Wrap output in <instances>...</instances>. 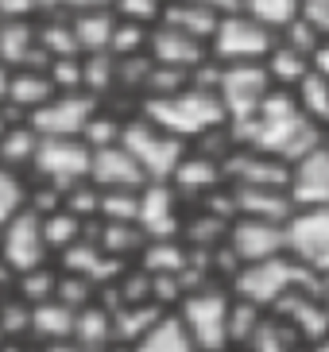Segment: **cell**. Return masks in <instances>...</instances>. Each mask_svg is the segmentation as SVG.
<instances>
[{"mask_svg":"<svg viewBox=\"0 0 329 352\" xmlns=\"http://www.w3.org/2000/svg\"><path fill=\"white\" fill-rule=\"evenodd\" d=\"M279 35L271 28H264L259 20H252L248 12H233L221 16L209 39V58L217 66H264L268 54L275 51Z\"/></svg>","mask_w":329,"mask_h":352,"instance_id":"cell-3","label":"cell"},{"mask_svg":"<svg viewBox=\"0 0 329 352\" xmlns=\"http://www.w3.org/2000/svg\"><path fill=\"white\" fill-rule=\"evenodd\" d=\"M109 352H136V349H132V344H113Z\"/></svg>","mask_w":329,"mask_h":352,"instance_id":"cell-48","label":"cell"},{"mask_svg":"<svg viewBox=\"0 0 329 352\" xmlns=\"http://www.w3.org/2000/svg\"><path fill=\"white\" fill-rule=\"evenodd\" d=\"M136 228L144 240H175L182 232V209H178V190L171 182H147L140 190V213Z\"/></svg>","mask_w":329,"mask_h":352,"instance_id":"cell-12","label":"cell"},{"mask_svg":"<svg viewBox=\"0 0 329 352\" xmlns=\"http://www.w3.org/2000/svg\"><path fill=\"white\" fill-rule=\"evenodd\" d=\"M120 144L132 151L136 163L144 166L147 182H171V175L178 170V163L186 159V147H190L182 140H175V135H167L163 128H155L147 116L124 120Z\"/></svg>","mask_w":329,"mask_h":352,"instance_id":"cell-4","label":"cell"},{"mask_svg":"<svg viewBox=\"0 0 329 352\" xmlns=\"http://www.w3.org/2000/svg\"><path fill=\"white\" fill-rule=\"evenodd\" d=\"M140 116H147L155 128H163L167 135H175L182 144L206 140V135L229 128L217 94L213 89H198V85H186V89L167 94V97H144L140 101Z\"/></svg>","mask_w":329,"mask_h":352,"instance_id":"cell-1","label":"cell"},{"mask_svg":"<svg viewBox=\"0 0 329 352\" xmlns=\"http://www.w3.org/2000/svg\"><path fill=\"white\" fill-rule=\"evenodd\" d=\"M271 94V78L264 66H221L217 101L225 109L229 128H244L259 116V104Z\"/></svg>","mask_w":329,"mask_h":352,"instance_id":"cell-6","label":"cell"},{"mask_svg":"<svg viewBox=\"0 0 329 352\" xmlns=\"http://www.w3.org/2000/svg\"><path fill=\"white\" fill-rule=\"evenodd\" d=\"M89 182L97 190H144L147 175L124 144L97 147L89 155Z\"/></svg>","mask_w":329,"mask_h":352,"instance_id":"cell-14","label":"cell"},{"mask_svg":"<svg viewBox=\"0 0 329 352\" xmlns=\"http://www.w3.org/2000/svg\"><path fill=\"white\" fill-rule=\"evenodd\" d=\"M171 186L182 194H217L225 186V159L206 155V151H186V159L178 163V170L171 175Z\"/></svg>","mask_w":329,"mask_h":352,"instance_id":"cell-16","label":"cell"},{"mask_svg":"<svg viewBox=\"0 0 329 352\" xmlns=\"http://www.w3.org/2000/svg\"><path fill=\"white\" fill-rule=\"evenodd\" d=\"M295 101H299L302 116L314 120V124L326 132V128H329V82H326V78H318V74L310 70L306 78L299 82V89H295Z\"/></svg>","mask_w":329,"mask_h":352,"instance_id":"cell-29","label":"cell"},{"mask_svg":"<svg viewBox=\"0 0 329 352\" xmlns=\"http://www.w3.org/2000/svg\"><path fill=\"white\" fill-rule=\"evenodd\" d=\"M229 190H233L237 217H256V221L287 225V221L299 213L290 190H279V186H229Z\"/></svg>","mask_w":329,"mask_h":352,"instance_id":"cell-15","label":"cell"},{"mask_svg":"<svg viewBox=\"0 0 329 352\" xmlns=\"http://www.w3.org/2000/svg\"><path fill=\"white\" fill-rule=\"evenodd\" d=\"M35 151H39V132L28 124V120H20V124H12L8 132L0 135V166L4 170H28L31 163H35Z\"/></svg>","mask_w":329,"mask_h":352,"instance_id":"cell-24","label":"cell"},{"mask_svg":"<svg viewBox=\"0 0 329 352\" xmlns=\"http://www.w3.org/2000/svg\"><path fill=\"white\" fill-rule=\"evenodd\" d=\"M120 132H124L120 116L97 109V113L89 116V124L82 128V144L89 147V151H97V147H113V144H120Z\"/></svg>","mask_w":329,"mask_h":352,"instance_id":"cell-34","label":"cell"},{"mask_svg":"<svg viewBox=\"0 0 329 352\" xmlns=\"http://www.w3.org/2000/svg\"><path fill=\"white\" fill-rule=\"evenodd\" d=\"M0 341H4V337H0Z\"/></svg>","mask_w":329,"mask_h":352,"instance_id":"cell-49","label":"cell"},{"mask_svg":"<svg viewBox=\"0 0 329 352\" xmlns=\"http://www.w3.org/2000/svg\"><path fill=\"white\" fill-rule=\"evenodd\" d=\"M8 283H16V275H12V271L4 267V263H0V287H8Z\"/></svg>","mask_w":329,"mask_h":352,"instance_id":"cell-46","label":"cell"},{"mask_svg":"<svg viewBox=\"0 0 329 352\" xmlns=\"http://www.w3.org/2000/svg\"><path fill=\"white\" fill-rule=\"evenodd\" d=\"M290 194H295V206H326L329 209V147L326 144L295 166Z\"/></svg>","mask_w":329,"mask_h":352,"instance_id":"cell-17","label":"cell"},{"mask_svg":"<svg viewBox=\"0 0 329 352\" xmlns=\"http://www.w3.org/2000/svg\"><path fill=\"white\" fill-rule=\"evenodd\" d=\"M132 349L136 352H198V344H194V337L186 333L178 314H163Z\"/></svg>","mask_w":329,"mask_h":352,"instance_id":"cell-22","label":"cell"},{"mask_svg":"<svg viewBox=\"0 0 329 352\" xmlns=\"http://www.w3.org/2000/svg\"><path fill=\"white\" fill-rule=\"evenodd\" d=\"M136 213H140V190H101V213H97V221L136 225Z\"/></svg>","mask_w":329,"mask_h":352,"instance_id":"cell-33","label":"cell"},{"mask_svg":"<svg viewBox=\"0 0 329 352\" xmlns=\"http://www.w3.org/2000/svg\"><path fill=\"white\" fill-rule=\"evenodd\" d=\"M93 236H97V244H101L105 256L116 259V263H120L124 256H132V252H144V244H147L144 232H140L136 225H113V221H101Z\"/></svg>","mask_w":329,"mask_h":352,"instance_id":"cell-27","label":"cell"},{"mask_svg":"<svg viewBox=\"0 0 329 352\" xmlns=\"http://www.w3.org/2000/svg\"><path fill=\"white\" fill-rule=\"evenodd\" d=\"M163 0H113V16L124 23H140V28H159L163 20Z\"/></svg>","mask_w":329,"mask_h":352,"instance_id":"cell-38","label":"cell"},{"mask_svg":"<svg viewBox=\"0 0 329 352\" xmlns=\"http://www.w3.org/2000/svg\"><path fill=\"white\" fill-rule=\"evenodd\" d=\"M20 209H28V186L16 170H4L0 166V228L8 225Z\"/></svg>","mask_w":329,"mask_h":352,"instance_id":"cell-37","label":"cell"},{"mask_svg":"<svg viewBox=\"0 0 329 352\" xmlns=\"http://www.w3.org/2000/svg\"><path fill=\"white\" fill-rule=\"evenodd\" d=\"M217 20H221V16L206 12L202 4H190V0H167L163 20H159V23H167V28H175V32H182V35H194V39H202L209 47Z\"/></svg>","mask_w":329,"mask_h":352,"instance_id":"cell-23","label":"cell"},{"mask_svg":"<svg viewBox=\"0 0 329 352\" xmlns=\"http://www.w3.org/2000/svg\"><path fill=\"white\" fill-rule=\"evenodd\" d=\"M190 248L178 244V240H147L144 252H140V267L147 275H182L190 267Z\"/></svg>","mask_w":329,"mask_h":352,"instance_id":"cell-25","label":"cell"},{"mask_svg":"<svg viewBox=\"0 0 329 352\" xmlns=\"http://www.w3.org/2000/svg\"><path fill=\"white\" fill-rule=\"evenodd\" d=\"M178 318H182L186 333L194 337V344L202 352H225L229 344V314H233V294L217 287L190 290L178 302Z\"/></svg>","mask_w":329,"mask_h":352,"instance_id":"cell-5","label":"cell"},{"mask_svg":"<svg viewBox=\"0 0 329 352\" xmlns=\"http://www.w3.org/2000/svg\"><path fill=\"white\" fill-rule=\"evenodd\" d=\"M70 23H74V39H78V51L82 54H109L113 32H116L113 8H97V12L70 16Z\"/></svg>","mask_w":329,"mask_h":352,"instance_id":"cell-20","label":"cell"},{"mask_svg":"<svg viewBox=\"0 0 329 352\" xmlns=\"http://www.w3.org/2000/svg\"><path fill=\"white\" fill-rule=\"evenodd\" d=\"M321 279L310 275L299 259L287 256H275V259H264V263H244V267L233 271V298L240 302H252L256 310H275L279 302L295 294V290H318Z\"/></svg>","mask_w":329,"mask_h":352,"instance_id":"cell-2","label":"cell"},{"mask_svg":"<svg viewBox=\"0 0 329 352\" xmlns=\"http://www.w3.org/2000/svg\"><path fill=\"white\" fill-rule=\"evenodd\" d=\"M97 109L101 104L89 94H54L39 113L28 116V124L39 132V140H66V135H78L82 140V128L89 124V116Z\"/></svg>","mask_w":329,"mask_h":352,"instance_id":"cell-11","label":"cell"},{"mask_svg":"<svg viewBox=\"0 0 329 352\" xmlns=\"http://www.w3.org/2000/svg\"><path fill=\"white\" fill-rule=\"evenodd\" d=\"M299 20H306L321 39H329V0H299Z\"/></svg>","mask_w":329,"mask_h":352,"instance_id":"cell-41","label":"cell"},{"mask_svg":"<svg viewBox=\"0 0 329 352\" xmlns=\"http://www.w3.org/2000/svg\"><path fill=\"white\" fill-rule=\"evenodd\" d=\"M310 70L329 82V39H321V47H318L314 54H310Z\"/></svg>","mask_w":329,"mask_h":352,"instance_id":"cell-42","label":"cell"},{"mask_svg":"<svg viewBox=\"0 0 329 352\" xmlns=\"http://www.w3.org/2000/svg\"><path fill=\"white\" fill-rule=\"evenodd\" d=\"M318 298H321V306H326V314H329V275L321 279V287H318Z\"/></svg>","mask_w":329,"mask_h":352,"instance_id":"cell-45","label":"cell"},{"mask_svg":"<svg viewBox=\"0 0 329 352\" xmlns=\"http://www.w3.org/2000/svg\"><path fill=\"white\" fill-rule=\"evenodd\" d=\"M74 344L85 352H109L113 349V314L105 310L101 302H89L78 310L74 321Z\"/></svg>","mask_w":329,"mask_h":352,"instance_id":"cell-21","label":"cell"},{"mask_svg":"<svg viewBox=\"0 0 329 352\" xmlns=\"http://www.w3.org/2000/svg\"><path fill=\"white\" fill-rule=\"evenodd\" d=\"M264 70H268V78H271V85H275V89L295 94V89H299V82L310 74V58H306V54H299V51H290L287 43H275V51L268 54Z\"/></svg>","mask_w":329,"mask_h":352,"instance_id":"cell-26","label":"cell"},{"mask_svg":"<svg viewBox=\"0 0 329 352\" xmlns=\"http://www.w3.org/2000/svg\"><path fill=\"white\" fill-rule=\"evenodd\" d=\"M47 256H51V248H47V236H43V217L35 209H20L0 228V263L12 275L47 267Z\"/></svg>","mask_w":329,"mask_h":352,"instance_id":"cell-8","label":"cell"},{"mask_svg":"<svg viewBox=\"0 0 329 352\" xmlns=\"http://www.w3.org/2000/svg\"><path fill=\"white\" fill-rule=\"evenodd\" d=\"M120 78V63L113 54H82V85L89 97H101Z\"/></svg>","mask_w":329,"mask_h":352,"instance_id":"cell-32","label":"cell"},{"mask_svg":"<svg viewBox=\"0 0 329 352\" xmlns=\"http://www.w3.org/2000/svg\"><path fill=\"white\" fill-rule=\"evenodd\" d=\"M306 352H329V337H326L321 344H314V349H306Z\"/></svg>","mask_w":329,"mask_h":352,"instance_id":"cell-47","label":"cell"},{"mask_svg":"<svg viewBox=\"0 0 329 352\" xmlns=\"http://www.w3.org/2000/svg\"><path fill=\"white\" fill-rule=\"evenodd\" d=\"M279 43H287L290 51H299V54H306V58H310V54L321 47V35L314 32L306 20H295L290 28H283V32H279Z\"/></svg>","mask_w":329,"mask_h":352,"instance_id":"cell-40","label":"cell"},{"mask_svg":"<svg viewBox=\"0 0 329 352\" xmlns=\"http://www.w3.org/2000/svg\"><path fill=\"white\" fill-rule=\"evenodd\" d=\"M287 252L299 259L310 275H329V209L326 206H299L287 221Z\"/></svg>","mask_w":329,"mask_h":352,"instance_id":"cell-7","label":"cell"},{"mask_svg":"<svg viewBox=\"0 0 329 352\" xmlns=\"http://www.w3.org/2000/svg\"><path fill=\"white\" fill-rule=\"evenodd\" d=\"M59 94L51 82V74L47 70H31V66H23V70H12V82H8V109L12 113H20V120H28L31 113H39L43 104L51 101V97Z\"/></svg>","mask_w":329,"mask_h":352,"instance_id":"cell-18","label":"cell"},{"mask_svg":"<svg viewBox=\"0 0 329 352\" xmlns=\"http://www.w3.org/2000/svg\"><path fill=\"white\" fill-rule=\"evenodd\" d=\"M31 8L43 16H82V12L113 8V0H31Z\"/></svg>","mask_w":329,"mask_h":352,"instance_id":"cell-39","label":"cell"},{"mask_svg":"<svg viewBox=\"0 0 329 352\" xmlns=\"http://www.w3.org/2000/svg\"><path fill=\"white\" fill-rule=\"evenodd\" d=\"M54 290H59V271H51V267L23 271V275H16V283H12V294H16L20 302H28V306L51 302Z\"/></svg>","mask_w":329,"mask_h":352,"instance_id":"cell-31","label":"cell"},{"mask_svg":"<svg viewBox=\"0 0 329 352\" xmlns=\"http://www.w3.org/2000/svg\"><path fill=\"white\" fill-rule=\"evenodd\" d=\"M8 82H12V70L8 66H0V104L8 101Z\"/></svg>","mask_w":329,"mask_h":352,"instance_id":"cell-44","label":"cell"},{"mask_svg":"<svg viewBox=\"0 0 329 352\" xmlns=\"http://www.w3.org/2000/svg\"><path fill=\"white\" fill-rule=\"evenodd\" d=\"M31 0H0V20L4 16H31Z\"/></svg>","mask_w":329,"mask_h":352,"instance_id":"cell-43","label":"cell"},{"mask_svg":"<svg viewBox=\"0 0 329 352\" xmlns=\"http://www.w3.org/2000/svg\"><path fill=\"white\" fill-rule=\"evenodd\" d=\"M225 252L237 267L287 256V225L256 221V217H233V225L225 232Z\"/></svg>","mask_w":329,"mask_h":352,"instance_id":"cell-10","label":"cell"},{"mask_svg":"<svg viewBox=\"0 0 329 352\" xmlns=\"http://www.w3.org/2000/svg\"><path fill=\"white\" fill-rule=\"evenodd\" d=\"M74 321H78V310H70L66 302H39V306H31V337L39 344L74 341Z\"/></svg>","mask_w":329,"mask_h":352,"instance_id":"cell-19","label":"cell"},{"mask_svg":"<svg viewBox=\"0 0 329 352\" xmlns=\"http://www.w3.org/2000/svg\"><path fill=\"white\" fill-rule=\"evenodd\" d=\"M295 349H299L295 333H290L279 318H264V325L256 329V337L248 341V352H295Z\"/></svg>","mask_w":329,"mask_h":352,"instance_id":"cell-35","label":"cell"},{"mask_svg":"<svg viewBox=\"0 0 329 352\" xmlns=\"http://www.w3.org/2000/svg\"><path fill=\"white\" fill-rule=\"evenodd\" d=\"M240 12H248L252 20H259L271 32H283L299 20V0H240Z\"/></svg>","mask_w":329,"mask_h":352,"instance_id":"cell-30","label":"cell"},{"mask_svg":"<svg viewBox=\"0 0 329 352\" xmlns=\"http://www.w3.org/2000/svg\"><path fill=\"white\" fill-rule=\"evenodd\" d=\"M89 147L78 140V135H66V140H39V151H35V163L31 170L47 182V186H59L62 194L78 182H89Z\"/></svg>","mask_w":329,"mask_h":352,"instance_id":"cell-9","label":"cell"},{"mask_svg":"<svg viewBox=\"0 0 329 352\" xmlns=\"http://www.w3.org/2000/svg\"><path fill=\"white\" fill-rule=\"evenodd\" d=\"M147 58L155 66H167V70H178V74H194L202 63H209V47L194 35H182L175 28H151V43H147Z\"/></svg>","mask_w":329,"mask_h":352,"instance_id":"cell-13","label":"cell"},{"mask_svg":"<svg viewBox=\"0 0 329 352\" xmlns=\"http://www.w3.org/2000/svg\"><path fill=\"white\" fill-rule=\"evenodd\" d=\"M264 318H268V314H264V310H256L252 302L233 298V314H229V341L248 344L252 337H256V329L264 325Z\"/></svg>","mask_w":329,"mask_h":352,"instance_id":"cell-36","label":"cell"},{"mask_svg":"<svg viewBox=\"0 0 329 352\" xmlns=\"http://www.w3.org/2000/svg\"><path fill=\"white\" fill-rule=\"evenodd\" d=\"M43 236H47V248L51 252H70L78 240H85V221L74 217L70 209H54L43 217Z\"/></svg>","mask_w":329,"mask_h":352,"instance_id":"cell-28","label":"cell"}]
</instances>
